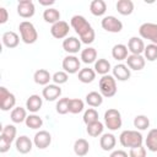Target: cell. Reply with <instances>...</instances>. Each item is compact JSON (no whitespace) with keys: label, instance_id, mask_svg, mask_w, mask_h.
Masks as SVG:
<instances>
[{"label":"cell","instance_id":"6da1fadb","mask_svg":"<svg viewBox=\"0 0 157 157\" xmlns=\"http://www.w3.org/2000/svg\"><path fill=\"white\" fill-rule=\"evenodd\" d=\"M70 25L75 29V32L78 34L81 43H85V44L93 43V40L96 38L94 29L92 28L90 22L83 16H81V15L72 16L71 20H70Z\"/></svg>","mask_w":157,"mask_h":157},{"label":"cell","instance_id":"7a4b0ae2","mask_svg":"<svg viewBox=\"0 0 157 157\" xmlns=\"http://www.w3.org/2000/svg\"><path fill=\"white\" fill-rule=\"evenodd\" d=\"M119 141L124 147L135 148V147L142 146L144 136L137 130H124L119 136Z\"/></svg>","mask_w":157,"mask_h":157},{"label":"cell","instance_id":"3957f363","mask_svg":"<svg viewBox=\"0 0 157 157\" xmlns=\"http://www.w3.org/2000/svg\"><path fill=\"white\" fill-rule=\"evenodd\" d=\"M18 29H20V34H21V39L23 43L26 44H33L37 42L38 39V32L34 27V25L29 21H22L18 25Z\"/></svg>","mask_w":157,"mask_h":157},{"label":"cell","instance_id":"277c9868","mask_svg":"<svg viewBox=\"0 0 157 157\" xmlns=\"http://www.w3.org/2000/svg\"><path fill=\"white\" fill-rule=\"evenodd\" d=\"M99 93L103 97L110 98L117 93V80L112 75H104L99 80Z\"/></svg>","mask_w":157,"mask_h":157},{"label":"cell","instance_id":"5b68a950","mask_svg":"<svg viewBox=\"0 0 157 157\" xmlns=\"http://www.w3.org/2000/svg\"><path fill=\"white\" fill-rule=\"evenodd\" d=\"M121 124H123L121 114L118 109L109 108L108 110H105V113H104V125L109 130L115 131V130L121 128Z\"/></svg>","mask_w":157,"mask_h":157},{"label":"cell","instance_id":"8992f818","mask_svg":"<svg viewBox=\"0 0 157 157\" xmlns=\"http://www.w3.org/2000/svg\"><path fill=\"white\" fill-rule=\"evenodd\" d=\"M139 34L141 38L148 39L157 45V23H152V22L142 23L139 27Z\"/></svg>","mask_w":157,"mask_h":157},{"label":"cell","instance_id":"52a82bcc","mask_svg":"<svg viewBox=\"0 0 157 157\" xmlns=\"http://www.w3.org/2000/svg\"><path fill=\"white\" fill-rule=\"evenodd\" d=\"M16 104V97L13 93H11L6 87H0V109L4 112H7L12 109Z\"/></svg>","mask_w":157,"mask_h":157},{"label":"cell","instance_id":"ba28073f","mask_svg":"<svg viewBox=\"0 0 157 157\" xmlns=\"http://www.w3.org/2000/svg\"><path fill=\"white\" fill-rule=\"evenodd\" d=\"M102 28L110 33H119L123 29V22L115 16H104L101 21Z\"/></svg>","mask_w":157,"mask_h":157},{"label":"cell","instance_id":"9c48e42d","mask_svg":"<svg viewBox=\"0 0 157 157\" xmlns=\"http://www.w3.org/2000/svg\"><path fill=\"white\" fill-rule=\"evenodd\" d=\"M69 31H70V26L66 21H59L54 25H52L50 27V33L54 38L56 39H64V38H67V34H69Z\"/></svg>","mask_w":157,"mask_h":157},{"label":"cell","instance_id":"30bf717a","mask_svg":"<svg viewBox=\"0 0 157 157\" xmlns=\"http://www.w3.org/2000/svg\"><path fill=\"white\" fill-rule=\"evenodd\" d=\"M36 7L32 0H21L17 4V13L22 18H29L34 15Z\"/></svg>","mask_w":157,"mask_h":157},{"label":"cell","instance_id":"8fae6325","mask_svg":"<svg viewBox=\"0 0 157 157\" xmlns=\"http://www.w3.org/2000/svg\"><path fill=\"white\" fill-rule=\"evenodd\" d=\"M80 65H81V61L75 55H66L63 59V69L67 74H76V72H78L81 70Z\"/></svg>","mask_w":157,"mask_h":157},{"label":"cell","instance_id":"7c38bea8","mask_svg":"<svg viewBox=\"0 0 157 157\" xmlns=\"http://www.w3.org/2000/svg\"><path fill=\"white\" fill-rule=\"evenodd\" d=\"M42 96L44 99L49 101V102H53V101H56L60 96H61V88L59 85H55V83H49L47 86H44L43 91H42Z\"/></svg>","mask_w":157,"mask_h":157},{"label":"cell","instance_id":"4fadbf2b","mask_svg":"<svg viewBox=\"0 0 157 157\" xmlns=\"http://www.w3.org/2000/svg\"><path fill=\"white\" fill-rule=\"evenodd\" d=\"M33 144L39 150H44L52 144V135L45 130H39L33 137Z\"/></svg>","mask_w":157,"mask_h":157},{"label":"cell","instance_id":"5bb4252c","mask_svg":"<svg viewBox=\"0 0 157 157\" xmlns=\"http://www.w3.org/2000/svg\"><path fill=\"white\" fill-rule=\"evenodd\" d=\"M63 49L69 53V55H74L81 49V40L76 37H67L63 40Z\"/></svg>","mask_w":157,"mask_h":157},{"label":"cell","instance_id":"9a60e30c","mask_svg":"<svg viewBox=\"0 0 157 157\" xmlns=\"http://www.w3.org/2000/svg\"><path fill=\"white\" fill-rule=\"evenodd\" d=\"M146 64V59L142 55H135V54H130L126 58V66L130 70H135V71H140L145 67Z\"/></svg>","mask_w":157,"mask_h":157},{"label":"cell","instance_id":"2e32d148","mask_svg":"<svg viewBox=\"0 0 157 157\" xmlns=\"http://www.w3.org/2000/svg\"><path fill=\"white\" fill-rule=\"evenodd\" d=\"M15 147H16V150H17L20 153L26 155V153L31 152V150H32V147H33V142H32V140H31L28 136L22 135V136H20V137L16 139V141H15Z\"/></svg>","mask_w":157,"mask_h":157},{"label":"cell","instance_id":"e0dca14e","mask_svg":"<svg viewBox=\"0 0 157 157\" xmlns=\"http://www.w3.org/2000/svg\"><path fill=\"white\" fill-rule=\"evenodd\" d=\"M145 43L140 37H131L128 42V49L131 54L135 55H141L145 50Z\"/></svg>","mask_w":157,"mask_h":157},{"label":"cell","instance_id":"ac0fdd59","mask_svg":"<svg viewBox=\"0 0 157 157\" xmlns=\"http://www.w3.org/2000/svg\"><path fill=\"white\" fill-rule=\"evenodd\" d=\"M113 76L118 81H126L130 78V69L125 64H117L113 69Z\"/></svg>","mask_w":157,"mask_h":157},{"label":"cell","instance_id":"d6986e66","mask_svg":"<svg viewBox=\"0 0 157 157\" xmlns=\"http://www.w3.org/2000/svg\"><path fill=\"white\" fill-rule=\"evenodd\" d=\"M2 44L6 47V48H16L20 43V37L16 32L13 31H7V32H4L2 34Z\"/></svg>","mask_w":157,"mask_h":157},{"label":"cell","instance_id":"ffe728a7","mask_svg":"<svg viewBox=\"0 0 157 157\" xmlns=\"http://www.w3.org/2000/svg\"><path fill=\"white\" fill-rule=\"evenodd\" d=\"M115 144H117V139L113 134H110V132L102 134V136L99 139V145L103 151H112L115 147Z\"/></svg>","mask_w":157,"mask_h":157},{"label":"cell","instance_id":"44dd1931","mask_svg":"<svg viewBox=\"0 0 157 157\" xmlns=\"http://www.w3.org/2000/svg\"><path fill=\"white\" fill-rule=\"evenodd\" d=\"M42 104H43V99L38 94H32L26 101V108L32 113H37L38 110H40Z\"/></svg>","mask_w":157,"mask_h":157},{"label":"cell","instance_id":"7402d4cb","mask_svg":"<svg viewBox=\"0 0 157 157\" xmlns=\"http://www.w3.org/2000/svg\"><path fill=\"white\" fill-rule=\"evenodd\" d=\"M52 75L49 74V71L48 70H45V69H39V70H37L36 72H34V75H33V80H34V82L37 83V85H42V86H47V85H49V81L52 80Z\"/></svg>","mask_w":157,"mask_h":157},{"label":"cell","instance_id":"603a6c76","mask_svg":"<svg viewBox=\"0 0 157 157\" xmlns=\"http://www.w3.org/2000/svg\"><path fill=\"white\" fill-rule=\"evenodd\" d=\"M128 52H129L128 47H126L125 44L119 43V44H115V45L112 48V56H113L115 60H118V61L126 60V58L129 56V55H128Z\"/></svg>","mask_w":157,"mask_h":157},{"label":"cell","instance_id":"cb8c5ba5","mask_svg":"<svg viewBox=\"0 0 157 157\" xmlns=\"http://www.w3.org/2000/svg\"><path fill=\"white\" fill-rule=\"evenodd\" d=\"M16 134H17V130H16V126L12 125V124H7L2 128L1 130V135H0V139L7 141L9 144H12L16 139Z\"/></svg>","mask_w":157,"mask_h":157},{"label":"cell","instance_id":"d4e9b609","mask_svg":"<svg viewBox=\"0 0 157 157\" xmlns=\"http://www.w3.org/2000/svg\"><path fill=\"white\" fill-rule=\"evenodd\" d=\"M90 151V144L86 139H77L74 144V152L78 157H83Z\"/></svg>","mask_w":157,"mask_h":157},{"label":"cell","instance_id":"484cf974","mask_svg":"<svg viewBox=\"0 0 157 157\" xmlns=\"http://www.w3.org/2000/svg\"><path fill=\"white\" fill-rule=\"evenodd\" d=\"M115 7L120 15L128 16V15H131L134 11V2L131 0H118Z\"/></svg>","mask_w":157,"mask_h":157},{"label":"cell","instance_id":"4316f807","mask_svg":"<svg viewBox=\"0 0 157 157\" xmlns=\"http://www.w3.org/2000/svg\"><path fill=\"white\" fill-rule=\"evenodd\" d=\"M90 11L93 16H102L107 11V4L103 0H93L90 4Z\"/></svg>","mask_w":157,"mask_h":157},{"label":"cell","instance_id":"83f0119b","mask_svg":"<svg viewBox=\"0 0 157 157\" xmlns=\"http://www.w3.org/2000/svg\"><path fill=\"white\" fill-rule=\"evenodd\" d=\"M27 117H28L27 115V112L22 107H15L11 110V114H10V118H11L12 123H15V124H21V123L26 121V118Z\"/></svg>","mask_w":157,"mask_h":157},{"label":"cell","instance_id":"f1b7e54d","mask_svg":"<svg viewBox=\"0 0 157 157\" xmlns=\"http://www.w3.org/2000/svg\"><path fill=\"white\" fill-rule=\"evenodd\" d=\"M43 18L45 22L54 25L60 21V12H59V10H56L54 7H47L43 12Z\"/></svg>","mask_w":157,"mask_h":157},{"label":"cell","instance_id":"f546056e","mask_svg":"<svg viewBox=\"0 0 157 157\" xmlns=\"http://www.w3.org/2000/svg\"><path fill=\"white\" fill-rule=\"evenodd\" d=\"M96 78V71L91 67H83L78 71V80L82 83H91Z\"/></svg>","mask_w":157,"mask_h":157},{"label":"cell","instance_id":"4dcf8cb0","mask_svg":"<svg viewBox=\"0 0 157 157\" xmlns=\"http://www.w3.org/2000/svg\"><path fill=\"white\" fill-rule=\"evenodd\" d=\"M81 60L85 64H92L97 61V50L92 47H87L81 52Z\"/></svg>","mask_w":157,"mask_h":157},{"label":"cell","instance_id":"1f68e13d","mask_svg":"<svg viewBox=\"0 0 157 157\" xmlns=\"http://www.w3.org/2000/svg\"><path fill=\"white\" fill-rule=\"evenodd\" d=\"M146 147L151 152H157V129H151L145 140Z\"/></svg>","mask_w":157,"mask_h":157},{"label":"cell","instance_id":"d6a6232c","mask_svg":"<svg viewBox=\"0 0 157 157\" xmlns=\"http://www.w3.org/2000/svg\"><path fill=\"white\" fill-rule=\"evenodd\" d=\"M86 103L90 107H92V108L99 107L103 103V96L99 92L92 91V92H90V93L86 94Z\"/></svg>","mask_w":157,"mask_h":157},{"label":"cell","instance_id":"836d02e7","mask_svg":"<svg viewBox=\"0 0 157 157\" xmlns=\"http://www.w3.org/2000/svg\"><path fill=\"white\" fill-rule=\"evenodd\" d=\"M112 66H110V63L107 60V59H98L96 63H94V71L96 74H99L102 76L104 75H108V72L110 71Z\"/></svg>","mask_w":157,"mask_h":157},{"label":"cell","instance_id":"e575fe53","mask_svg":"<svg viewBox=\"0 0 157 157\" xmlns=\"http://www.w3.org/2000/svg\"><path fill=\"white\" fill-rule=\"evenodd\" d=\"M103 129H104L103 123H101L99 120H97V121H94V123H92V124H88L86 131H87V134H88L90 136H92V137H98L99 135L103 134Z\"/></svg>","mask_w":157,"mask_h":157},{"label":"cell","instance_id":"d590c367","mask_svg":"<svg viewBox=\"0 0 157 157\" xmlns=\"http://www.w3.org/2000/svg\"><path fill=\"white\" fill-rule=\"evenodd\" d=\"M85 108V103L82 99L80 98H70V103H69V113L72 114H78L83 110Z\"/></svg>","mask_w":157,"mask_h":157},{"label":"cell","instance_id":"8d00e7d4","mask_svg":"<svg viewBox=\"0 0 157 157\" xmlns=\"http://www.w3.org/2000/svg\"><path fill=\"white\" fill-rule=\"evenodd\" d=\"M26 125H27V128H29V129H39V128H42V125H43V120H42V118L40 117H38V115H36V114H29L27 118H26Z\"/></svg>","mask_w":157,"mask_h":157},{"label":"cell","instance_id":"74e56055","mask_svg":"<svg viewBox=\"0 0 157 157\" xmlns=\"http://www.w3.org/2000/svg\"><path fill=\"white\" fill-rule=\"evenodd\" d=\"M132 123H134V126L136 128V130H146L150 126V119L144 114L136 115L134 118Z\"/></svg>","mask_w":157,"mask_h":157},{"label":"cell","instance_id":"f35d334b","mask_svg":"<svg viewBox=\"0 0 157 157\" xmlns=\"http://www.w3.org/2000/svg\"><path fill=\"white\" fill-rule=\"evenodd\" d=\"M144 58L148 61L157 60V45L153 44V43L147 44L145 47V50H144Z\"/></svg>","mask_w":157,"mask_h":157},{"label":"cell","instance_id":"ab89813d","mask_svg":"<svg viewBox=\"0 0 157 157\" xmlns=\"http://www.w3.org/2000/svg\"><path fill=\"white\" fill-rule=\"evenodd\" d=\"M97 120H98V112L94 108H88V109L85 110V113H83V123L86 125L92 124V123H94Z\"/></svg>","mask_w":157,"mask_h":157},{"label":"cell","instance_id":"60d3db41","mask_svg":"<svg viewBox=\"0 0 157 157\" xmlns=\"http://www.w3.org/2000/svg\"><path fill=\"white\" fill-rule=\"evenodd\" d=\"M69 103H70V98L65 97V98H60L58 102H56V105H55V109L59 114L64 115L66 113H69Z\"/></svg>","mask_w":157,"mask_h":157},{"label":"cell","instance_id":"b9f144b4","mask_svg":"<svg viewBox=\"0 0 157 157\" xmlns=\"http://www.w3.org/2000/svg\"><path fill=\"white\" fill-rule=\"evenodd\" d=\"M67 78H69V74L65 72L64 70H63V71H56V72L53 75V77H52V80L54 81V83H55V85H59V86L63 85V83H66Z\"/></svg>","mask_w":157,"mask_h":157},{"label":"cell","instance_id":"7bdbcfd3","mask_svg":"<svg viewBox=\"0 0 157 157\" xmlns=\"http://www.w3.org/2000/svg\"><path fill=\"white\" fill-rule=\"evenodd\" d=\"M129 157H146V147L140 146V147L130 148Z\"/></svg>","mask_w":157,"mask_h":157},{"label":"cell","instance_id":"ee69618b","mask_svg":"<svg viewBox=\"0 0 157 157\" xmlns=\"http://www.w3.org/2000/svg\"><path fill=\"white\" fill-rule=\"evenodd\" d=\"M7 20H9V12H7V10L5 7H0V23L4 25V23L7 22Z\"/></svg>","mask_w":157,"mask_h":157},{"label":"cell","instance_id":"f6af8a7d","mask_svg":"<svg viewBox=\"0 0 157 157\" xmlns=\"http://www.w3.org/2000/svg\"><path fill=\"white\" fill-rule=\"evenodd\" d=\"M10 146H11V144H9L7 141L0 139V152H1V153L7 152V151L10 150Z\"/></svg>","mask_w":157,"mask_h":157},{"label":"cell","instance_id":"bcb514c9","mask_svg":"<svg viewBox=\"0 0 157 157\" xmlns=\"http://www.w3.org/2000/svg\"><path fill=\"white\" fill-rule=\"evenodd\" d=\"M109 157H129V155L123 150H115V151H113L110 153Z\"/></svg>","mask_w":157,"mask_h":157},{"label":"cell","instance_id":"7dc6e473","mask_svg":"<svg viewBox=\"0 0 157 157\" xmlns=\"http://www.w3.org/2000/svg\"><path fill=\"white\" fill-rule=\"evenodd\" d=\"M38 2L43 6H50V5H54L55 1L54 0H38Z\"/></svg>","mask_w":157,"mask_h":157}]
</instances>
